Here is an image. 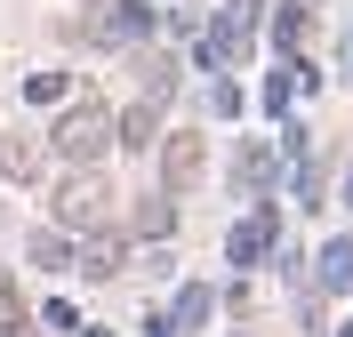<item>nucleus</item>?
Returning <instances> with one entry per match:
<instances>
[{"label": "nucleus", "mask_w": 353, "mask_h": 337, "mask_svg": "<svg viewBox=\"0 0 353 337\" xmlns=\"http://www.w3.org/2000/svg\"><path fill=\"white\" fill-rule=\"evenodd\" d=\"M0 337H32V321H0Z\"/></svg>", "instance_id": "nucleus-17"}, {"label": "nucleus", "mask_w": 353, "mask_h": 337, "mask_svg": "<svg viewBox=\"0 0 353 337\" xmlns=\"http://www.w3.org/2000/svg\"><path fill=\"white\" fill-rule=\"evenodd\" d=\"M313 289H321V297L353 289V241H330V249H321V265H313Z\"/></svg>", "instance_id": "nucleus-9"}, {"label": "nucleus", "mask_w": 353, "mask_h": 337, "mask_svg": "<svg viewBox=\"0 0 353 337\" xmlns=\"http://www.w3.org/2000/svg\"><path fill=\"white\" fill-rule=\"evenodd\" d=\"M257 8H265V0H225L217 24L201 32V65H233V57L249 48V32H257Z\"/></svg>", "instance_id": "nucleus-2"}, {"label": "nucleus", "mask_w": 353, "mask_h": 337, "mask_svg": "<svg viewBox=\"0 0 353 337\" xmlns=\"http://www.w3.org/2000/svg\"><path fill=\"white\" fill-rule=\"evenodd\" d=\"M0 169H8L17 185H32V177H41V145H32L24 129H8V136H0Z\"/></svg>", "instance_id": "nucleus-10"}, {"label": "nucleus", "mask_w": 353, "mask_h": 337, "mask_svg": "<svg viewBox=\"0 0 353 337\" xmlns=\"http://www.w3.org/2000/svg\"><path fill=\"white\" fill-rule=\"evenodd\" d=\"M72 265H81L88 281H112V273L129 265V241H121V233H112V225H105V233H88V241L72 249Z\"/></svg>", "instance_id": "nucleus-7"}, {"label": "nucleus", "mask_w": 353, "mask_h": 337, "mask_svg": "<svg viewBox=\"0 0 353 337\" xmlns=\"http://www.w3.org/2000/svg\"><path fill=\"white\" fill-rule=\"evenodd\" d=\"M273 233H281V217H273V201H257L233 233H225V257H233V265H257L265 249H273Z\"/></svg>", "instance_id": "nucleus-6"}, {"label": "nucleus", "mask_w": 353, "mask_h": 337, "mask_svg": "<svg viewBox=\"0 0 353 337\" xmlns=\"http://www.w3.org/2000/svg\"><path fill=\"white\" fill-rule=\"evenodd\" d=\"M233 177H241L249 193H265V185H273V153H265V145H241V153H233Z\"/></svg>", "instance_id": "nucleus-12"}, {"label": "nucleus", "mask_w": 353, "mask_h": 337, "mask_svg": "<svg viewBox=\"0 0 353 337\" xmlns=\"http://www.w3.org/2000/svg\"><path fill=\"white\" fill-rule=\"evenodd\" d=\"M32 265H41V273H65V265H72V241L57 233V225H48V233H32Z\"/></svg>", "instance_id": "nucleus-13"}, {"label": "nucleus", "mask_w": 353, "mask_h": 337, "mask_svg": "<svg viewBox=\"0 0 353 337\" xmlns=\"http://www.w3.org/2000/svg\"><path fill=\"white\" fill-rule=\"evenodd\" d=\"M81 32L88 41H145V32H153V8H145V0H105Z\"/></svg>", "instance_id": "nucleus-5"}, {"label": "nucleus", "mask_w": 353, "mask_h": 337, "mask_svg": "<svg viewBox=\"0 0 353 337\" xmlns=\"http://www.w3.org/2000/svg\"><path fill=\"white\" fill-rule=\"evenodd\" d=\"M337 201H345V209H353V169H345V193H337Z\"/></svg>", "instance_id": "nucleus-18"}, {"label": "nucleus", "mask_w": 353, "mask_h": 337, "mask_svg": "<svg viewBox=\"0 0 353 337\" xmlns=\"http://www.w3.org/2000/svg\"><path fill=\"white\" fill-rule=\"evenodd\" d=\"M137 233H145V241H161V233H176V209L161 201V193H145V201H137Z\"/></svg>", "instance_id": "nucleus-14"}, {"label": "nucleus", "mask_w": 353, "mask_h": 337, "mask_svg": "<svg viewBox=\"0 0 353 337\" xmlns=\"http://www.w3.org/2000/svg\"><path fill=\"white\" fill-rule=\"evenodd\" d=\"M305 32H313V0H281V8H273V41L297 57V48H305Z\"/></svg>", "instance_id": "nucleus-11"}, {"label": "nucleus", "mask_w": 353, "mask_h": 337, "mask_svg": "<svg viewBox=\"0 0 353 337\" xmlns=\"http://www.w3.org/2000/svg\"><path fill=\"white\" fill-rule=\"evenodd\" d=\"M24 96H32V105H57V96H65V72H32Z\"/></svg>", "instance_id": "nucleus-16"}, {"label": "nucleus", "mask_w": 353, "mask_h": 337, "mask_svg": "<svg viewBox=\"0 0 353 337\" xmlns=\"http://www.w3.org/2000/svg\"><path fill=\"white\" fill-rule=\"evenodd\" d=\"M112 145H137V153H145V145H161V105H145V96H137V105L112 121Z\"/></svg>", "instance_id": "nucleus-8"}, {"label": "nucleus", "mask_w": 353, "mask_h": 337, "mask_svg": "<svg viewBox=\"0 0 353 337\" xmlns=\"http://www.w3.org/2000/svg\"><path fill=\"white\" fill-rule=\"evenodd\" d=\"M48 145H57V161H72V177H81L88 161H105V145H112V112L105 105H65V121L48 129Z\"/></svg>", "instance_id": "nucleus-1"}, {"label": "nucleus", "mask_w": 353, "mask_h": 337, "mask_svg": "<svg viewBox=\"0 0 353 337\" xmlns=\"http://www.w3.org/2000/svg\"><path fill=\"white\" fill-rule=\"evenodd\" d=\"M48 209H57V233H105V185L97 177H65Z\"/></svg>", "instance_id": "nucleus-3"}, {"label": "nucleus", "mask_w": 353, "mask_h": 337, "mask_svg": "<svg viewBox=\"0 0 353 337\" xmlns=\"http://www.w3.org/2000/svg\"><path fill=\"white\" fill-rule=\"evenodd\" d=\"M201 129H169V145H161V193H193L201 185Z\"/></svg>", "instance_id": "nucleus-4"}, {"label": "nucleus", "mask_w": 353, "mask_h": 337, "mask_svg": "<svg viewBox=\"0 0 353 337\" xmlns=\"http://www.w3.org/2000/svg\"><path fill=\"white\" fill-rule=\"evenodd\" d=\"M345 337H353V321H345Z\"/></svg>", "instance_id": "nucleus-19"}, {"label": "nucleus", "mask_w": 353, "mask_h": 337, "mask_svg": "<svg viewBox=\"0 0 353 337\" xmlns=\"http://www.w3.org/2000/svg\"><path fill=\"white\" fill-rule=\"evenodd\" d=\"M297 89H305V72H273V81H265V105L289 112V96H297Z\"/></svg>", "instance_id": "nucleus-15"}]
</instances>
